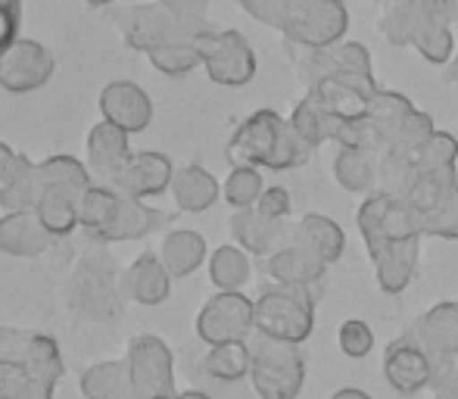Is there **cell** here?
<instances>
[{
  "label": "cell",
  "instance_id": "1",
  "mask_svg": "<svg viewBox=\"0 0 458 399\" xmlns=\"http://www.w3.org/2000/svg\"><path fill=\"white\" fill-rule=\"evenodd\" d=\"M359 234H362L368 256H371L374 278L386 297H399L409 291L418 272L424 228L411 206L403 197L374 191L362 200L356 212Z\"/></svg>",
  "mask_w": 458,
  "mask_h": 399
},
{
  "label": "cell",
  "instance_id": "2",
  "mask_svg": "<svg viewBox=\"0 0 458 399\" xmlns=\"http://www.w3.org/2000/svg\"><path fill=\"white\" fill-rule=\"evenodd\" d=\"M434 115L421 113L405 94L380 91L368 103V113L359 122H346L337 132V147H365L380 159L403 153L434 134Z\"/></svg>",
  "mask_w": 458,
  "mask_h": 399
},
{
  "label": "cell",
  "instance_id": "3",
  "mask_svg": "<svg viewBox=\"0 0 458 399\" xmlns=\"http://www.w3.org/2000/svg\"><path fill=\"white\" fill-rule=\"evenodd\" d=\"M455 19L458 0H386L380 35L393 47H415L430 66H449L455 56Z\"/></svg>",
  "mask_w": 458,
  "mask_h": 399
},
{
  "label": "cell",
  "instance_id": "4",
  "mask_svg": "<svg viewBox=\"0 0 458 399\" xmlns=\"http://www.w3.org/2000/svg\"><path fill=\"white\" fill-rule=\"evenodd\" d=\"M63 356L54 337L0 325V399H54Z\"/></svg>",
  "mask_w": 458,
  "mask_h": 399
},
{
  "label": "cell",
  "instance_id": "5",
  "mask_svg": "<svg viewBox=\"0 0 458 399\" xmlns=\"http://www.w3.org/2000/svg\"><path fill=\"white\" fill-rule=\"evenodd\" d=\"M247 16L281 31L284 44L321 50L340 44L350 29L344 0H237Z\"/></svg>",
  "mask_w": 458,
  "mask_h": 399
},
{
  "label": "cell",
  "instance_id": "6",
  "mask_svg": "<svg viewBox=\"0 0 458 399\" xmlns=\"http://www.w3.org/2000/svg\"><path fill=\"white\" fill-rule=\"evenodd\" d=\"M312 157V147L293 132L290 119L275 109H256L237 125L228 140V159L234 166L290 172L300 169Z\"/></svg>",
  "mask_w": 458,
  "mask_h": 399
},
{
  "label": "cell",
  "instance_id": "7",
  "mask_svg": "<svg viewBox=\"0 0 458 399\" xmlns=\"http://www.w3.org/2000/svg\"><path fill=\"white\" fill-rule=\"evenodd\" d=\"M41 200H38L35 212L41 225L54 237H66L79 228V206L88 188L94 184L91 172L81 159L69 157V153H56L41 163Z\"/></svg>",
  "mask_w": 458,
  "mask_h": 399
},
{
  "label": "cell",
  "instance_id": "8",
  "mask_svg": "<svg viewBox=\"0 0 458 399\" xmlns=\"http://www.w3.org/2000/svg\"><path fill=\"white\" fill-rule=\"evenodd\" d=\"M109 19L119 29L122 41L131 50H140V54H150V50L172 41H197L199 35L216 29L206 16H184V13L169 10L157 0L153 4L115 6Z\"/></svg>",
  "mask_w": 458,
  "mask_h": 399
},
{
  "label": "cell",
  "instance_id": "9",
  "mask_svg": "<svg viewBox=\"0 0 458 399\" xmlns=\"http://www.w3.org/2000/svg\"><path fill=\"white\" fill-rule=\"evenodd\" d=\"M287 56H290L293 72L300 75V81L306 88L318 79H337V81H346V85H356L368 98L384 91V88L377 85V79H374L371 54H368V47L362 41H340L321 50L287 44Z\"/></svg>",
  "mask_w": 458,
  "mask_h": 399
},
{
  "label": "cell",
  "instance_id": "10",
  "mask_svg": "<svg viewBox=\"0 0 458 399\" xmlns=\"http://www.w3.org/2000/svg\"><path fill=\"white\" fill-rule=\"evenodd\" d=\"M103 247L106 243L94 241V247H85L75 259L72 278H69V306L106 325L115 315H122V291L119 268Z\"/></svg>",
  "mask_w": 458,
  "mask_h": 399
},
{
  "label": "cell",
  "instance_id": "11",
  "mask_svg": "<svg viewBox=\"0 0 458 399\" xmlns=\"http://www.w3.org/2000/svg\"><path fill=\"white\" fill-rule=\"evenodd\" d=\"M253 362H250V384L259 399H296L306 384V350L300 344L256 334Z\"/></svg>",
  "mask_w": 458,
  "mask_h": 399
},
{
  "label": "cell",
  "instance_id": "12",
  "mask_svg": "<svg viewBox=\"0 0 458 399\" xmlns=\"http://www.w3.org/2000/svg\"><path fill=\"white\" fill-rule=\"evenodd\" d=\"M449 166H458V138L437 128L421 144L409 147V150H403V153H390V157L380 159L377 191L393 194V197H405V191L421 175L449 169Z\"/></svg>",
  "mask_w": 458,
  "mask_h": 399
},
{
  "label": "cell",
  "instance_id": "13",
  "mask_svg": "<svg viewBox=\"0 0 458 399\" xmlns=\"http://www.w3.org/2000/svg\"><path fill=\"white\" fill-rule=\"evenodd\" d=\"M256 302V334L284 340V344H306L315 331V300L306 291L293 287H266Z\"/></svg>",
  "mask_w": 458,
  "mask_h": 399
},
{
  "label": "cell",
  "instance_id": "14",
  "mask_svg": "<svg viewBox=\"0 0 458 399\" xmlns=\"http://www.w3.org/2000/svg\"><path fill=\"white\" fill-rule=\"evenodd\" d=\"M403 200L418 216L424 237L458 241V166L421 175Z\"/></svg>",
  "mask_w": 458,
  "mask_h": 399
},
{
  "label": "cell",
  "instance_id": "15",
  "mask_svg": "<svg viewBox=\"0 0 458 399\" xmlns=\"http://www.w3.org/2000/svg\"><path fill=\"white\" fill-rule=\"evenodd\" d=\"M203 69L209 81L222 88H243L256 79V50L237 29H209L197 38Z\"/></svg>",
  "mask_w": 458,
  "mask_h": 399
},
{
  "label": "cell",
  "instance_id": "16",
  "mask_svg": "<svg viewBox=\"0 0 458 399\" xmlns=\"http://www.w3.org/2000/svg\"><path fill=\"white\" fill-rule=\"evenodd\" d=\"M409 334L424 346L434 362V387H443L446 378L458 369V300H443L421 315Z\"/></svg>",
  "mask_w": 458,
  "mask_h": 399
},
{
  "label": "cell",
  "instance_id": "17",
  "mask_svg": "<svg viewBox=\"0 0 458 399\" xmlns=\"http://www.w3.org/2000/svg\"><path fill=\"white\" fill-rule=\"evenodd\" d=\"M256 331V302L241 291H218L203 302L197 315V337L206 346L250 340Z\"/></svg>",
  "mask_w": 458,
  "mask_h": 399
},
{
  "label": "cell",
  "instance_id": "18",
  "mask_svg": "<svg viewBox=\"0 0 458 399\" xmlns=\"http://www.w3.org/2000/svg\"><path fill=\"white\" fill-rule=\"evenodd\" d=\"M128 371H131L134 399H153L175 394V356L165 340L153 334H138L128 344Z\"/></svg>",
  "mask_w": 458,
  "mask_h": 399
},
{
  "label": "cell",
  "instance_id": "19",
  "mask_svg": "<svg viewBox=\"0 0 458 399\" xmlns=\"http://www.w3.org/2000/svg\"><path fill=\"white\" fill-rule=\"evenodd\" d=\"M54 54L41 41L19 38L0 56V88L10 94H31L54 79Z\"/></svg>",
  "mask_w": 458,
  "mask_h": 399
},
{
  "label": "cell",
  "instance_id": "20",
  "mask_svg": "<svg viewBox=\"0 0 458 399\" xmlns=\"http://www.w3.org/2000/svg\"><path fill=\"white\" fill-rule=\"evenodd\" d=\"M384 378L399 396H415L421 390L434 387V362L409 331L393 340V344H386Z\"/></svg>",
  "mask_w": 458,
  "mask_h": 399
},
{
  "label": "cell",
  "instance_id": "21",
  "mask_svg": "<svg viewBox=\"0 0 458 399\" xmlns=\"http://www.w3.org/2000/svg\"><path fill=\"white\" fill-rule=\"evenodd\" d=\"M41 163L0 140V206L6 212H35L41 200Z\"/></svg>",
  "mask_w": 458,
  "mask_h": 399
},
{
  "label": "cell",
  "instance_id": "22",
  "mask_svg": "<svg viewBox=\"0 0 458 399\" xmlns=\"http://www.w3.org/2000/svg\"><path fill=\"white\" fill-rule=\"evenodd\" d=\"M266 272L275 284L281 287H293V291H306L312 293L315 300L325 293V281L331 266L321 262L315 253H309L306 247H296V243H287L284 250H277L275 256L266 259Z\"/></svg>",
  "mask_w": 458,
  "mask_h": 399
},
{
  "label": "cell",
  "instance_id": "23",
  "mask_svg": "<svg viewBox=\"0 0 458 399\" xmlns=\"http://www.w3.org/2000/svg\"><path fill=\"white\" fill-rule=\"evenodd\" d=\"M131 144H128V132H122L113 122H97L88 132L85 140V157H88V172L97 184H109L115 188L122 169L131 159Z\"/></svg>",
  "mask_w": 458,
  "mask_h": 399
},
{
  "label": "cell",
  "instance_id": "24",
  "mask_svg": "<svg viewBox=\"0 0 458 399\" xmlns=\"http://www.w3.org/2000/svg\"><path fill=\"white\" fill-rule=\"evenodd\" d=\"M231 234H234L237 247L247 250L250 256H275L277 250H284L290 241H293V225L287 222H275V218H266L259 209H234L231 216Z\"/></svg>",
  "mask_w": 458,
  "mask_h": 399
},
{
  "label": "cell",
  "instance_id": "25",
  "mask_svg": "<svg viewBox=\"0 0 458 399\" xmlns=\"http://www.w3.org/2000/svg\"><path fill=\"white\" fill-rule=\"evenodd\" d=\"M100 113H103V122H113L122 132L134 134V132H144L153 122V100H150V94L140 85H134V81H125V79L109 81L100 91Z\"/></svg>",
  "mask_w": 458,
  "mask_h": 399
},
{
  "label": "cell",
  "instance_id": "26",
  "mask_svg": "<svg viewBox=\"0 0 458 399\" xmlns=\"http://www.w3.org/2000/svg\"><path fill=\"white\" fill-rule=\"evenodd\" d=\"M172 178H175V166H172V159L165 157V153L134 150L131 159L125 163V169H122L115 188L128 197L147 200V197H157V194H163V191H169Z\"/></svg>",
  "mask_w": 458,
  "mask_h": 399
},
{
  "label": "cell",
  "instance_id": "27",
  "mask_svg": "<svg viewBox=\"0 0 458 399\" xmlns=\"http://www.w3.org/2000/svg\"><path fill=\"white\" fill-rule=\"evenodd\" d=\"M165 222H169V216H165L163 209H157V206L144 203V200H138V197L122 194L119 212H115L113 225H109V228H103L100 234L91 237V241H97V243L140 241V237H147V234H153L157 228H163Z\"/></svg>",
  "mask_w": 458,
  "mask_h": 399
},
{
  "label": "cell",
  "instance_id": "28",
  "mask_svg": "<svg viewBox=\"0 0 458 399\" xmlns=\"http://www.w3.org/2000/svg\"><path fill=\"white\" fill-rule=\"evenodd\" d=\"M56 237L41 225L38 212H6L0 218V253L19 256V259H35L47 253Z\"/></svg>",
  "mask_w": 458,
  "mask_h": 399
},
{
  "label": "cell",
  "instance_id": "29",
  "mask_svg": "<svg viewBox=\"0 0 458 399\" xmlns=\"http://www.w3.org/2000/svg\"><path fill=\"white\" fill-rule=\"evenodd\" d=\"M122 287L140 306H163L172 297V275L165 272L163 259L157 253H144L128 266Z\"/></svg>",
  "mask_w": 458,
  "mask_h": 399
},
{
  "label": "cell",
  "instance_id": "30",
  "mask_svg": "<svg viewBox=\"0 0 458 399\" xmlns=\"http://www.w3.org/2000/svg\"><path fill=\"white\" fill-rule=\"evenodd\" d=\"M296 247H306L309 253H315L321 262L334 266L340 262L346 250V234L331 216H321V212H306L300 222L293 225V241Z\"/></svg>",
  "mask_w": 458,
  "mask_h": 399
},
{
  "label": "cell",
  "instance_id": "31",
  "mask_svg": "<svg viewBox=\"0 0 458 399\" xmlns=\"http://www.w3.org/2000/svg\"><path fill=\"white\" fill-rule=\"evenodd\" d=\"M334 182L350 194H374L380 184V157L365 147H340L334 157Z\"/></svg>",
  "mask_w": 458,
  "mask_h": 399
},
{
  "label": "cell",
  "instance_id": "32",
  "mask_svg": "<svg viewBox=\"0 0 458 399\" xmlns=\"http://www.w3.org/2000/svg\"><path fill=\"white\" fill-rule=\"evenodd\" d=\"M157 256L163 259V266H165V272L172 275V281L187 278V275H193L206 262V237L191 228H175L163 237Z\"/></svg>",
  "mask_w": 458,
  "mask_h": 399
},
{
  "label": "cell",
  "instance_id": "33",
  "mask_svg": "<svg viewBox=\"0 0 458 399\" xmlns=\"http://www.w3.org/2000/svg\"><path fill=\"white\" fill-rule=\"evenodd\" d=\"M169 191L182 212H206L209 206L218 203V194H222L216 175H212L209 169H203V166L175 169V178H172Z\"/></svg>",
  "mask_w": 458,
  "mask_h": 399
},
{
  "label": "cell",
  "instance_id": "34",
  "mask_svg": "<svg viewBox=\"0 0 458 399\" xmlns=\"http://www.w3.org/2000/svg\"><path fill=\"white\" fill-rule=\"evenodd\" d=\"M306 91H312L321 106H325L340 125L359 122L368 113V103H371V98H368L365 91H359L356 85H346V81H337V79H318V81H312Z\"/></svg>",
  "mask_w": 458,
  "mask_h": 399
},
{
  "label": "cell",
  "instance_id": "35",
  "mask_svg": "<svg viewBox=\"0 0 458 399\" xmlns=\"http://www.w3.org/2000/svg\"><path fill=\"white\" fill-rule=\"evenodd\" d=\"M79 387L85 399H134L131 371H128L125 359L91 365V369L81 375Z\"/></svg>",
  "mask_w": 458,
  "mask_h": 399
},
{
  "label": "cell",
  "instance_id": "36",
  "mask_svg": "<svg viewBox=\"0 0 458 399\" xmlns=\"http://www.w3.org/2000/svg\"><path fill=\"white\" fill-rule=\"evenodd\" d=\"M290 125H293V132L300 134V138L306 140L312 150H315V147H321V144H327V140H334V144H337L340 122L334 119L325 106H321L318 98H315L312 91H306V98L293 106V113H290Z\"/></svg>",
  "mask_w": 458,
  "mask_h": 399
},
{
  "label": "cell",
  "instance_id": "37",
  "mask_svg": "<svg viewBox=\"0 0 458 399\" xmlns=\"http://www.w3.org/2000/svg\"><path fill=\"white\" fill-rule=\"evenodd\" d=\"M250 362H253V350H250L247 340H237V344H218L209 346L203 359V375H209L212 381L234 384L250 378Z\"/></svg>",
  "mask_w": 458,
  "mask_h": 399
},
{
  "label": "cell",
  "instance_id": "38",
  "mask_svg": "<svg viewBox=\"0 0 458 399\" xmlns=\"http://www.w3.org/2000/svg\"><path fill=\"white\" fill-rule=\"evenodd\" d=\"M250 253L241 250L237 243H225V247L212 250L209 256V281L218 291H241L250 281Z\"/></svg>",
  "mask_w": 458,
  "mask_h": 399
},
{
  "label": "cell",
  "instance_id": "39",
  "mask_svg": "<svg viewBox=\"0 0 458 399\" xmlns=\"http://www.w3.org/2000/svg\"><path fill=\"white\" fill-rule=\"evenodd\" d=\"M119 200H122V191L119 188H109V184H91L88 194L81 197V206H79V225L88 231V237H97L103 228H109L119 212Z\"/></svg>",
  "mask_w": 458,
  "mask_h": 399
},
{
  "label": "cell",
  "instance_id": "40",
  "mask_svg": "<svg viewBox=\"0 0 458 399\" xmlns=\"http://www.w3.org/2000/svg\"><path fill=\"white\" fill-rule=\"evenodd\" d=\"M147 60L153 63V69L169 79H184L191 75L197 66H203V56H199V47L197 41H172V44H163V47L150 50Z\"/></svg>",
  "mask_w": 458,
  "mask_h": 399
},
{
  "label": "cell",
  "instance_id": "41",
  "mask_svg": "<svg viewBox=\"0 0 458 399\" xmlns=\"http://www.w3.org/2000/svg\"><path fill=\"white\" fill-rule=\"evenodd\" d=\"M262 191H266V182H262L259 169H253V166H234L231 175L225 178L222 197L234 209H253L259 203Z\"/></svg>",
  "mask_w": 458,
  "mask_h": 399
},
{
  "label": "cell",
  "instance_id": "42",
  "mask_svg": "<svg viewBox=\"0 0 458 399\" xmlns=\"http://www.w3.org/2000/svg\"><path fill=\"white\" fill-rule=\"evenodd\" d=\"M337 344L346 359H365L374 350V331L362 318H346L337 331Z\"/></svg>",
  "mask_w": 458,
  "mask_h": 399
},
{
  "label": "cell",
  "instance_id": "43",
  "mask_svg": "<svg viewBox=\"0 0 458 399\" xmlns=\"http://www.w3.org/2000/svg\"><path fill=\"white\" fill-rule=\"evenodd\" d=\"M256 209L262 212L266 218H275V222H287L290 218V209H293V200H290V191L275 184V188H266L256 203Z\"/></svg>",
  "mask_w": 458,
  "mask_h": 399
},
{
  "label": "cell",
  "instance_id": "44",
  "mask_svg": "<svg viewBox=\"0 0 458 399\" xmlns=\"http://www.w3.org/2000/svg\"><path fill=\"white\" fill-rule=\"evenodd\" d=\"M157 4L169 6V10H175V13H184V16H206L209 0H157Z\"/></svg>",
  "mask_w": 458,
  "mask_h": 399
},
{
  "label": "cell",
  "instance_id": "45",
  "mask_svg": "<svg viewBox=\"0 0 458 399\" xmlns=\"http://www.w3.org/2000/svg\"><path fill=\"white\" fill-rule=\"evenodd\" d=\"M434 394H446L449 399H458V369L446 378V384H443V387L434 390Z\"/></svg>",
  "mask_w": 458,
  "mask_h": 399
},
{
  "label": "cell",
  "instance_id": "46",
  "mask_svg": "<svg viewBox=\"0 0 458 399\" xmlns=\"http://www.w3.org/2000/svg\"><path fill=\"white\" fill-rule=\"evenodd\" d=\"M331 399H374V396L359 387H340L337 394H331Z\"/></svg>",
  "mask_w": 458,
  "mask_h": 399
},
{
  "label": "cell",
  "instance_id": "47",
  "mask_svg": "<svg viewBox=\"0 0 458 399\" xmlns=\"http://www.w3.org/2000/svg\"><path fill=\"white\" fill-rule=\"evenodd\" d=\"M446 79L453 81V85L458 88V54L453 56V63H449V66H446Z\"/></svg>",
  "mask_w": 458,
  "mask_h": 399
},
{
  "label": "cell",
  "instance_id": "48",
  "mask_svg": "<svg viewBox=\"0 0 458 399\" xmlns=\"http://www.w3.org/2000/svg\"><path fill=\"white\" fill-rule=\"evenodd\" d=\"M178 399H212L209 394H203V390H182Z\"/></svg>",
  "mask_w": 458,
  "mask_h": 399
},
{
  "label": "cell",
  "instance_id": "49",
  "mask_svg": "<svg viewBox=\"0 0 458 399\" xmlns=\"http://www.w3.org/2000/svg\"><path fill=\"white\" fill-rule=\"evenodd\" d=\"M88 6H113L115 0H85Z\"/></svg>",
  "mask_w": 458,
  "mask_h": 399
},
{
  "label": "cell",
  "instance_id": "50",
  "mask_svg": "<svg viewBox=\"0 0 458 399\" xmlns=\"http://www.w3.org/2000/svg\"><path fill=\"white\" fill-rule=\"evenodd\" d=\"M153 399H178V394H165V396H153Z\"/></svg>",
  "mask_w": 458,
  "mask_h": 399
},
{
  "label": "cell",
  "instance_id": "51",
  "mask_svg": "<svg viewBox=\"0 0 458 399\" xmlns=\"http://www.w3.org/2000/svg\"><path fill=\"white\" fill-rule=\"evenodd\" d=\"M434 399H449L446 394H434Z\"/></svg>",
  "mask_w": 458,
  "mask_h": 399
}]
</instances>
